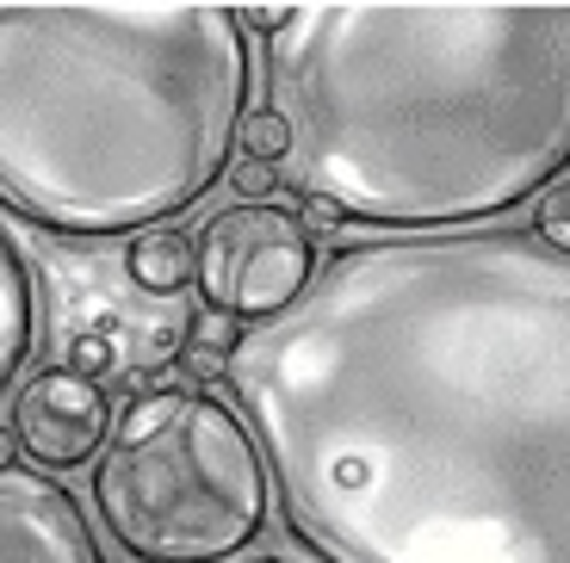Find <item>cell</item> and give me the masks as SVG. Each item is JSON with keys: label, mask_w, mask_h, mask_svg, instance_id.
Returning <instances> with one entry per match:
<instances>
[{"label": "cell", "mask_w": 570, "mask_h": 563, "mask_svg": "<svg viewBox=\"0 0 570 563\" xmlns=\"http://www.w3.org/2000/svg\"><path fill=\"white\" fill-rule=\"evenodd\" d=\"M224 378L323 563H570V254L552 241L335 248Z\"/></svg>", "instance_id": "6da1fadb"}, {"label": "cell", "mask_w": 570, "mask_h": 563, "mask_svg": "<svg viewBox=\"0 0 570 563\" xmlns=\"http://www.w3.org/2000/svg\"><path fill=\"white\" fill-rule=\"evenodd\" d=\"M540 241H552L558 254H570V180H558L552 192L540 198V229H533Z\"/></svg>", "instance_id": "7c38bea8"}, {"label": "cell", "mask_w": 570, "mask_h": 563, "mask_svg": "<svg viewBox=\"0 0 570 563\" xmlns=\"http://www.w3.org/2000/svg\"><path fill=\"white\" fill-rule=\"evenodd\" d=\"M236 347H243V335H236V323L217 310H205L199 323H193V335H186V353L180 366L186 372H229V359H236Z\"/></svg>", "instance_id": "30bf717a"}, {"label": "cell", "mask_w": 570, "mask_h": 563, "mask_svg": "<svg viewBox=\"0 0 570 563\" xmlns=\"http://www.w3.org/2000/svg\"><path fill=\"white\" fill-rule=\"evenodd\" d=\"M13 439L19 434H0V471H13Z\"/></svg>", "instance_id": "9a60e30c"}, {"label": "cell", "mask_w": 570, "mask_h": 563, "mask_svg": "<svg viewBox=\"0 0 570 563\" xmlns=\"http://www.w3.org/2000/svg\"><path fill=\"white\" fill-rule=\"evenodd\" d=\"M255 563H285V557H255Z\"/></svg>", "instance_id": "2e32d148"}, {"label": "cell", "mask_w": 570, "mask_h": 563, "mask_svg": "<svg viewBox=\"0 0 570 563\" xmlns=\"http://www.w3.org/2000/svg\"><path fill=\"white\" fill-rule=\"evenodd\" d=\"M125 273H130V285H137V292L174 297V292H186V285H199V241H186L174 224L142 229V236H130Z\"/></svg>", "instance_id": "9c48e42d"}, {"label": "cell", "mask_w": 570, "mask_h": 563, "mask_svg": "<svg viewBox=\"0 0 570 563\" xmlns=\"http://www.w3.org/2000/svg\"><path fill=\"white\" fill-rule=\"evenodd\" d=\"M273 180H279V174H273L267 161H243V168H236V186H243V198H267Z\"/></svg>", "instance_id": "5bb4252c"}, {"label": "cell", "mask_w": 570, "mask_h": 563, "mask_svg": "<svg viewBox=\"0 0 570 563\" xmlns=\"http://www.w3.org/2000/svg\"><path fill=\"white\" fill-rule=\"evenodd\" d=\"M0 563H106L100 539L50 471H0Z\"/></svg>", "instance_id": "52a82bcc"}, {"label": "cell", "mask_w": 570, "mask_h": 563, "mask_svg": "<svg viewBox=\"0 0 570 563\" xmlns=\"http://www.w3.org/2000/svg\"><path fill=\"white\" fill-rule=\"evenodd\" d=\"M243 26H255V31H273V38H279L285 26H292V19H298V7H243Z\"/></svg>", "instance_id": "4fadbf2b"}, {"label": "cell", "mask_w": 570, "mask_h": 563, "mask_svg": "<svg viewBox=\"0 0 570 563\" xmlns=\"http://www.w3.org/2000/svg\"><path fill=\"white\" fill-rule=\"evenodd\" d=\"M304 205L441 236L570 168V7H298L267 50Z\"/></svg>", "instance_id": "7a4b0ae2"}, {"label": "cell", "mask_w": 570, "mask_h": 563, "mask_svg": "<svg viewBox=\"0 0 570 563\" xmlns=\"http://www.w3.org/2000/svg\"><path fill=\"white\" fill-rule=\"evenodd\" d=\"M31 347H38V292H31L19 241L0 229V396H7L13 372L31 359Z\"/></svg>", "instance_id": "ba28073f"}, {"label": "cell", "mask_w": 570, "mask_h": 563, "mask_svg": "<svg viewBox=\"0 0 570 563\" xmlns=\"http://www.w3.org/2000/svg\"><path fill=\"white\" fill-rule=\"evenodd\" d=\"M112 408L87 372H38L13 403V434L38 471H75L106 446Z\"/></svg>", "instance_id": "8992f818"}, {"label": "cell", "mask_w": 570, "mask_h": 563, "mask_svg": "<svg viewBox=\"0 0 570 563\" xmlns=\"http://www.w3.org/2000/svg\"><path fill=\"white\" fill-rule=\"evenodd\" d=\"M267 452L205 391L156 384L112 422L94 502L137 563H229L267 521Z\"/></svg>", "instance_id": "277c9868"}, {"label": "cell", "mask_w": 570, "mask_h": 563, "mask_svg": "<svg viewBox=\"0 0 570 563\" xmlns=\"http://www.w3.org/2000/svg\"><path fill=\"white\" fill-rule=\"evenodd\" d=\"M248 106L236 7H0V205L142 236L224 180Z\"/></svg>", "instance_id": "3957f363"}, {"label": "cell", "mask_w": 570, "mask_h": 563, "mask_svg": "<svg viewBox=\"0 0 570 563\" xmlns=\"http://www.w3.org/2000/svg\"><path fill=\"white\" fill-rule=\"evenodd\" d=\"M311 224L285 205H229L199 229V297L229 323H273L316 285Z\"/></svg>", "instance_id": "5b68a950"}, {"label": "cell", "mask_w": 570, "mask_h": 563, "mask_svg": "<svg viewBox=\"0 0 570 563\" xmlns=\"http://www.w3.org/2000/svg\"><path fill=\"white\" fill-rule=\"evenodd\" d=\"M243 149H248V161H292V125H285L279 112H248L243 118Z\"/></svg>", "instance_id": "8fae6325"}]
</instances>
